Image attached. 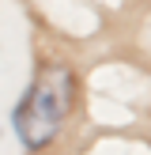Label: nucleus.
<instances>
[{
	"label": "nucleus",
	"mask_w": 151,
	"mask_h": 155,
	"mask_svg": "<svg viewBox=\"0 0 151 155\" xmlns=\"http://www.w3.org/2000/svg\"><path fill=\"white\" fill-rule=\"evenodd\" d=\"M72 102H76V76L64 64H45L11 114L15 136L23 140V148L38 151L45 144H53L60 125L72 114Z\"/></svg>",
	"instance_id": "obj_1"
}]
</instances>
